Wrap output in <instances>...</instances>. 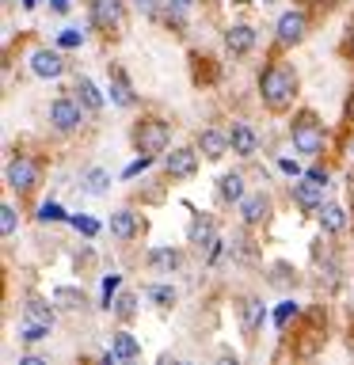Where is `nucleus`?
I'll use <instances>...</instances> for the list:
<instances>
[{"label": "nucleus", "instance_id": "18", "mask_svg": "<svg viewBox=\"0 0 354 365\" xmlns=\"http://www.w3.org/2000/svg\"><path fill=\"white\" fill-rule=\"evenodd\" d=\"M148 267H153L156 274H176L183 267V251H176V247H153V251H148Z\"/></svg>", "mask_w": 354, "mask_h": 365}, {"label": "nucleus", "instance_id": "25", "mask_svg": "<svg viewBox=\"0 0 354 365\" xmlns=\"http://www.w3.org/2000/svg\"><path fill=\"white\" fill-rule=\"evenodd\" d=\"M343 225H347V213H343V205H320V228L324 232H343Z\"/></svg>", "mask_w": 354, "mask_h": 365}, {"label": "nucleus", "instance_id": "14", "mask_svg": "<svg viewBox=\"0 0 354 365\" xmlns=\"http://www.w3.org/2000/svg\"><path fill=\"white\" fill-rule=\"evenodd\" d=\"M228 145H233V153L236 156H256V148H259V133L251 130L248 122H233V130H228Z\"/></svg>", "mask_w": 354, "mask_h": 365}, {"label": "nucleus", "instance_id": "3", "mask_svg": "<svg viewBox=\"0 0 354 365\" xmlns=\"http://www.w3.org/2000/svg\"><path fill=\"white\" fill-rule=\"evenodd\" d=\"M171 141V130H168V122L164 118H141L133 125V145H137V153H145V156H156V153H164Z\"/></svg>", "mask_w": 354, "mask_h": 365}, {"label": "nucleus", "instance_id": "11", "mask_svg": "<svg viewBox=\"0 0 354 365\" xmlns=\"http://www.w3.org/2000/svg\"><path fill=\"white\" fill-rule=\"evenodd\" d=\"M263 324H267V304H263V297H244V301H240V331H244L248 339H256Z\"/></svg>", "mask_w": 354, "mask_h": 365}, {"label": "nucleus", "instance_id": "35", "mask_svg": "<svg viewBox=\"0 0 354 365\" xmlns=\"http://www.w3.org/2000/svg\"><path fill=\"white\" fill-rule=\"evenodd\" d=\"M137 8H141L145 16H160V0H137Z\"/></svg>", "mask_w": 354, "mask_h": 365}, {"label": "nucleus", "instance_id": "26", "mask_svg": "<svg viewBox=\"0 0 354 365\" xmlns=\"http://www.w3.org/2000/svg\"><path fill=\"white\" fill-rule=\"evenodd\" d=\"M50 301H54L57 308H69V312H73V308L84 304V293H80V289H69V285H57V289L50 293Z\"/></svg>", "mask_w": 354, "mask_h": 365}, {"label": "nucleus", "instance_id": "4", "mask_svg": "<svg viewBox=\"0 0 354 365\" xmlns=\"http://www.w3.org/2000/svg\"><path fill=\"white\" fill-rule=\"evenodd\" d=\"M88 19L99 34H118L126 27V4L122 0H88Z\"/></svg>", "mask_w": 354, "mask_h": 365}, {"label": "nucleus", "instance_id": "39", "mask_svg": "<svg viewBox=\"0 0 354 365\" xmlns=\"http://www.w3.org/2000/svg\"><path fill=\"white\" fill-rule=\"evenodd\" d=\"M50 8H54V11H61V16H65V11L73 8V4H69V0H50Z\"/></svg>", "mask_w": 354, "mask_h": 365}, {"label": "nucleus", "instance_id": "41", "mask_svg": "<svg viewBox=\"0 0 354 365\" xmlns=\"http://www.w3.org/2000/svg\"><path fill=\"white\" fill-rule=\"evenodd\" d=\"M263 4H274V0H263Z\"/></svg>", "mask_w": 354, "mask_h": 365}, {"label": "nucleus", "instance_id": "30", "mask_svg": "<svg viewBox=\"0 0 354 365\" xmlns=\"http://www.w3.org/2000/svg\"><path fill=\"white\" fill-rule=\"evenodd\" d=\"M0 228H4V236H11L16 232V205H0Z\"/></svg>", "mask_w": 354, "mask_h": 365}, {"label": "nucleus", "instance_id": "10", "mask_svg": "<svg viewBox=\"0 0 354 365\" xmlns=\"http://www.w3.org/2000/svg\"><path fill=\"white\" fill-rule=\"evenodd\" d=\"M31 73L42 76V80H57L65 73V57L57 50H50V46H39V50L31 53Z\"/></svg>", "mask_w": 354, "mask_h": 365}, {"label": "nucleus", "instance_id": "13", "mask_svg": "<svg viewBox=\"0 0 354 365\" xmlns=\"http://www.w3.org/2000/svg\"><path fill=\"white\" fill-rule=\"evenodd\" d=\"M187 240L198 251H210L217 244V225H213V217H206V213H194V221L187 228Z\"/></svg>", "mask_w": 354, "mask_h": 365}, {"label": "nucleus", "instance_id": "32", "mask_svg": "<svg viewBox=\"0 0 354 365\" xmlns=\"http://www.w3.org/2000/svg\"><path fill=\"white\" fill-rule=\"evenodd\" d=\"M270 282H274V285H290V282H297V274H290V267H285V262H278V267H274V274H270Z\"/></svg>", "mask_w": 354, "mask_h": 365}, {"label": "nucleus", "instance_id": "16", "mask_svg": "<svg viewBox=\"0 0 354 365\" xmlns=\"http://www.w3.org/2000/svg\"><path fill=\"white\" fill-rule=\"evenodd\" d=\"M137 232H141V217H137L133 210L111 213V236H114V240H133Z\"/></svg>", "mask_w": 354, "mask_h": 365}, {"label": "nucleus", "instance_id": "31", "mask_svg": "<svg viewBox=\"0 0 354 365\" xmlns=\"http://www.w3.org/2000/svg\"><path fill=\"white\" fill-rule=\"evenodd\" d=\"M80 42H84V34H80V31H73V27L57 34V46H61V50H73V46H80Z\"/></svg>", "mask_w": 354, "mask_h": 365}, {"label": "nucleus", "instance_id": "28", "mask_svg": "<svg viewBox=\"0 0 354 365\" xmlns=\"http://www.w3.org/2000/svg\"><path fill=\"white\" fill-rule=\"evenodd\" d=\"M145 297H148L156 308H171V304H176V289H171V285H148Z\"/></svg>", "mask_w": 354, "mask_h": 365}, {"label": "nucleus", "instance_id": "8", "mask_svg": "<svg viewBox=\"0 0 354 365\" xmlns=\"http://www.w3.org/2000/svg\"><path fill=\"white\" fill-rule=\"evenodd\" d=\"M164 171L171 179H191L194 171H198V148H171V153L164 156Z\"/></svg>", "mask_w": 354, "mask_h": 365}, {"label": "nucleus", "instance_id": "29", "mask_svg": "<svg viewBox=\"0 0 354 365\" xmlns=\"http://www.w3.org/2000/svg\"><path fill=\"white\" fill-rule=\"evenodd\" d=\"M114 312H118L122 319H133V312H137V297H133V293H122L118 301H114Z\"/></svg>", "mask_w": 354, "mask_h": 365}, {"label": "nucleus", "instance_id": "36", "mask_svg": "<svg viewBox=\"0 0 354 365\" xmlns=\"http://www.w3.org/2000/svg\"><path fill=\"white\" fill-rule=\"evenodd\" d=\"M73 225L80 228V232H88V236H91V232H96V228H99L96 221H88V217H73Z\"/></svg>", "mask_w": 354, "mask_h": 365}, {"label": "nucleus", "instance_id": "9", "mask_svg": "<svg viewBox=\"0 0 354 365\" xmlns=\"http://www.w3.org/2000/svg\"><path fill=\"white\" fill-rule=\"evenodd\" d=\"M324 187H328L324 179L301 175V179L293 182V202L301 205V210H320V205H324Z\"/></svg>", "mask_w": 354, "mask_h": 365}, {"label": "nucleus", "instance_id": "1", "mask_svg": "<svg viewBox=\"0 0 354 365\" xmlns=\"http://www.w3.org/2000/svg\"><path fill=\"white\" fill-rule=\"evenodd\" d=\"M259 96L270 110H285L297 96V73L285 61H270L259 73Z\"/></svg>", "mask_w": 354, "mask_h": 365}, {"label": "nucleus", "instance_id": "42", "mask_svg": "<svg viewBox=\"0 0 354 365\" xmlns=\"http://www.w3.org/2000/svg\"><path fill=\"white\" fill-rule=\"evenodd\" d=\"M350 42H354V38H350Z\"/></svg>", "mask_w": 354, "mask_h": 365}, {"label": "nucleus", "instance_id": "24", "mask_svg": "<svg viewBox=\"0 0 354 365\" xmlns=\"http://www.w3.org/2000/svg\"><path fill=\"white\" fill-rule=\"evenodd\" d=\"M111 354H114L118 361H133V358H141V346H137V339L130 335V331H118V335H114Z\"/></svg>", "mask_w": 354, "mask_h": 365}, {"label": "nucleus", "instance_id": "2", "mask_svg": "<svg viewBox=\"0 0 354 365\" xmlns=\"http://www.w3.org/2000/svg\"><path fill=\"white\" fill-rule=\"evenodd\" d=\"M290 141L293 148L301 156H320L324 153V125H320V118L313 110H301V114H293V122H290Z\"/></svg>", "mask_w": 354, "mask_h": 365}, {"label": "nucleus", "instance_id": "23", "mask_svg": "<svg viewBox=\"0 0 354 365\" xmlns=\"http://www.w3.org/2000/svg\"><path fill=\"white\" fill-rule=\"evenodd\" d=\"M23 319H34V324L54 327V304L39 301V297H27V304H23Z\"/></svg>", "mask_w": 354, "mask_h": 365}, {"label": "nucleus", "instance_id": "12", "mask_svg": "<svg viewBox=\"0 0 354 365\" xmlns=\"http://www.w3.org/2000/svg\"><path fill=\"white\" fill-rule=\"evenodd\" d=\"M267 217H270V194L256 190V194H244V198H240V221L244 225H263Z\"/></svg>", "mask_w": 354, "mask_h": 365}, {"label": "nucleus", "instance_id": "27", "mask_svg": "<svg viewBox=\"0 0 354 365\" xmlns=\"http://www.w3.org/2000/svg\"><path fill=\"white\" fill-rule=\"evenodd\" d=\"M50 339V327L46 324H34V319H23L19 324V342H27V346H34V342Z\"/></svg>", "mask_w": 354, "mask_h": 365}, {"label": "nucleus", "instance_id": "21", "mask_svg": "<svg viewBox=\"0 0 354 365\" xmlns=\"http://www.w3.org/2000/svg\"><path fill=\"white\" fill-rule=\"evenodd\" d=\"M111 99L118 103V107H133V99H137L122 68H111Z\"/></svg>", "mask_w": 354, "mask_h": 365}, {"label": "nucleus", "instance_id": "19", "mask_svg": "<svg viewBox=\"0 0 354 365\" xmlns=\"http://www.w3.org/2000/svg\"><path fill=\"white\" fill-rule=\"evenodd\" d=\"M80 190L91 194V198H103L111 190V171L107 168H88L84 179H80Z\"/></svg>", "mask_w": 354, "mask_h": 365}, {"label": "nucleus", "instance_id": "5", "mask_svg": "<svg viewBox=\"0 0 354 365\" xmlns=\"http://www.w3.org/2000/svg\"><path fill=\"white\" fill-rule=\"evenodd\" d=\"M8 187L16 194H31L34 187H39V164H34L27 153L8 160Z\"/></svg>", "mask_w": 354, "mask_h": 365}, {"label": "nucleus", "instance_id": "40", "mask_svg": "<svg viewBox=\"0 0 354 365\" xmlns=\"http://www.w3.org/2000/svg\"><path fill=\"white\" fill-rule=\"evenodd\" d=\"M350 160H354V141H350Z\"/></svg>", "mask_w": 354, "mask_h": 365}, {"label": "nucleus", "instance_id": "22", "mask_svg": "<svg viewBox=\"0 0 354 365\" xmlns=\"http://www.w3.org/2000/svg\"><path fill=\"white\" fill-rule=\"evenodd\" d=\"M73 91H76V99H80V103H84V107H88L91 114H99V110H103V96H99V88H96V84H91V80H88V76H80Z\"/></svg>", "mask_w": 354, "mask_h": 365}, {"label": "nucleus", "instance_id": "6", "mask_svg": "<svg viewBox=\"0 0 354 365\" xmlns=\"http://www.w3.org/2000/svg\"><path fill=\"white\" fill-rule=\"evenodd\" d=\"M80 122H84V103H80V99L61 96V99L50 103V125L57 133H73Z\"/></svg>", "mask_w": 354, "mask_h": 365}, {"label": "nucleus", "instance_id": "20", "mask_svg": "<svg viewBox=\"0 0 354 365\" xmlns=\"http://www.w3.org/2000/svg\"><path fill=\"white\" fill-rule=\"evenodd\" d=\"M244 175H240V171H228V175H221L217 179V198L221 202H236L240 205V198H244Z\"/></svg>", "mask_w": 354, "mask_h": 365}, {"label": "nucleus", "instance_id": "33", "mask_svg": "<svg viewBox=\"0 0 354 365\" xmlns=\"http://www.w3.org/2000/svg\"><path fill=\"white\" fill-rule=\"evenodd\" d=\"M290 316H297V304H293V301H282L278 316H274V324H278V327H285V324H290Z\"/></svg>", "mask_w": 354, "mask_h": 365}, {"label": "nucleus", "instance_id": "37", "mask_svg": "<svg viewBox=\"0 0 354 365\" xmlns=\"http://www.w3.org/2000/svg\"><path fill=\"white\" fill-rule=\"evenodd\" d=\"M114 289H118V278H107V282H103V301H107V308H111V297H114Z\"/></svg>", "mask_w": 354, "mask_h": 365}, {"label": "nucleus", "instance_id": "7", "mask_svg": "<svg viewBox=\"0 0 354 365\" xmlns=\"http://www.w3.org/2000/svg\"><path fill=\"white\" fill-rule=\"evenodd\" d=\"M305 34H308V16H305L301 8H290L278 19V27H274V42H278L282 50H290V46H297Z\"/></svg>", "mask_w": 354, "mask_h": 365}, {"label": "nucleus", "instance_id": "15", "mask_svg": "<svg viewBox=\"0 0 354 365\" xmlns=\"http://www.w3.org/2000/svg\"><path fill=\"white\" fill-rule=\"evenodd\" d=\"M225 46L233 57H244V53L256 50V31H251L248 23H233V27L225 31Z\"/></svg>", "mask_w": 354, "mask_h": 365}, {"label": "nucleus", "instance_id": "17", "mask_svg": "<svg viewBox=\"0 0 354 365\" xmlns=\"http://www.w3.org/2000/svg\"><path fill=\"white\" fill-rule=\"evenodd\" d=\"M228 148H233V145H228V133H217V130H202L198 133V153L206 160H221Z\"/></svg>", "mask_w": 354, "mask_h": 365}, {"label": "nucleus", "instance_id": "34", "mask_svg": "<svg viewBox=\"0 0 354 365\" xmlns=\"http://www.w3.org/2000/svg\"><path fill=\"white\" fill-rule=\"evenodd\" d=\"M57 217H61V210H57L54 202H46V205H42V213H39V221H57Z\"/></svg>", "mask_w": 354, "mask_h": 365}, {"label": "nucleus", "instance_id": "38", "mask_svg": "<svg viewBox=\"0 0 354 365\" xmlns=\"http://www.w3.org/2000/svg\"><path fill=\"white\" fill-rule=\"evenodd\" d=\"M278 168L285 171V175H297V171H301V168H297V164H293V160H282V164H278Z\"/></svg>", "mask_w": 354, "mask_h": 365}]
</instances>
